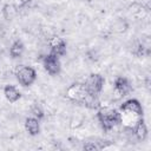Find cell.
<instances>
[{"mask_svg":"<svg viewBox=\"0 0 151 151\" xmlns=\"http://www.w3.org/2000/svg\"><path fill=\"white\" fill-rule=\"evenodd\" d=\"M66 97L74 101L85 105L88 109H98L100 106V101L98 99V94H93L87 91L84 84H72L66 90Z\"/></svg>","mask_w":151,"mask_h":151,"instance_id":"6da1fadb","label":"cell"},{"mask_svg":"<svg viewBox=\"0 0 151 151\" xmlns=\"http://www.w3.org/2000/svg\"><path fill=\"white\" fill-rule=\"evenodd\" d=\"M98 120L105 131L111 130L113 126L122 122V116L117 110L110 107H100L97 113Z\"/></svg>","mask_w":151,"mask_h":151,"instance_id":"7a4b0ae2","label":"cell"},{"mask_svg":"<svg viewBox=\"0 0 151 151\" xmlns=\"http://www.w3.org/2000/svg\"><path fill=\"white\" fill-rule=\"evenodd\" d=\"M37 78V73L34 68L29 66H21L17 72V79L22 86H29L34 83Z\"/></svg>","mask_w":151,"mask_h":151,"instance_id":"3957f363","label":"cell"},{"mask_svg":"<svg viewBox=\"0 0 151 151\" xmlns=\"http://www.w3.org/2000/svg\"><path fill=\"white\" fill-rule=\"evenodd\" d=\"M104 81L105 80H104L103 76H100L98 73H91L88 76V78L86 79L84 85H85V87L87 88L88 92H91L93 94H99V92L103 88Z\"/></svg>","mask_w":151,"mask_h":151,"instance_id":"277c9868","label":"cell"},{"mask_svg":"<svg viewBox=\"0 0 151 151\" xmlns=\"http://www.w3.org/2000/svg\"><path fill=\"white\" fill-rule=\"evenodd\" d=\"M42 64H44V68L51 76H57L60 72V61H59V58L55 57V55H53V54H51V53L44 58Z\"/></svg>","mask_w":151,"mask_h":151,"instance_id":"5b68a950","label":"cell"},{"mask_svg":"<svg viewBox=\"0 0 151 151\" xmlns=\"http://www.w3.org/2000/svg\"><path fill=\"white\" fill-rule=\"evenodd\" d=\"M50 46H51V54L58 58L66 53V42L59 37H53L50 40Z\"/></svg>","mask_w":151,"mask_h":151,"instance_id":"8992f818","label":"cell"},{"mask_svg":"<svg viewBox=\"0 0 151 151\" xmlns=\"http://www.w3.org/2000/svg\"><path fill=\"white\" fill-rule=\"evenodd\" d=\"M122 111H124L126 113H134L138 117H142L143 116L142 105L139 104V101L137 99H130V100L125 101L122 105Z\"/></svg>","mask_w":151,"mask_h":151,"instance_id":"52a82bcc","label":"cell"},{"mask_svg":"<svg viewBox=\"0 0 151 151\" xmlns=\"http://www.w3.org/2000/svg\"><path fill=\"white\" fill-rule=\"evenodd\" d=\"M114 88L120 96H125L131 91V86H130L127 79L124 77H118L114 80Z\"/></svg>","mask_w":151,"mask_h":151,"instance_id":"ba28073f","label":"cell"},{"mask_svg":"<svg viewBox=\"0 0 151 151\" xmlns=\"http://www.w3.org/2000/svg\"><path fill=\"white\" fill-rule=\"evenodd\" d=\"M25 129L31 136H37L40 132V125H39V119L35 117H29L25 120Z\"/></svg>","mask_w":151,"mask_h":151,"instance_id":"9c48e42d","label":"cell"},{"mask_svg":"<svg viewBox=\"0 0 151 151\" xmlns=\"http://www.w3.org/2000/svg\"><path fill=\"white\" fill-rule=\"evenodd\" d=\"M133 133L136 136V138L138 140H144L146 139L147 137V127H146V124L143 119H139L134 126V130H133Z\"/></svg>","mask_w":151,"mask_h":151,"instance_id":"30bf717a","label":"cell"},{"mask_svg":"<svg viewBox=\"0 0 151 151\" xmlns=\"http://www.w3.org/2000/svg\"><path fill=\"white\" fill-rule=\"evenodd\" d=\"M4 94H5L6 99L11 103H15L21 97V93L13 85H6L5 88H4Z\"/></svg>","mask_w":151,"mask_h":151,"instance_id":"8fae6325","label":"cell"},{"mask_svg":"<svg viewBox=\"0 0 151 151\" xmlns=\"http://www.w3.org/2000/svg\"><path fill=\"white\" fill-rule=\"evenodd\" d=\"M24 50H25V46H24L22 41L15 40L9 48V54L12 58H20L24 53Z\"/></svg>","mask_w":151,"mask_h":151,"instance_id":"7c38bea8","label":"cell"},{"mask_svg":"<svg viewBox=\"0 0 151 151\" xmlns=\"http://www.w3.org/2000/svg\"><path fill=\"white\" fill-rule=\"evenodd\" d=\"M17 13H18V9H17V7H15L14 5H12V4H7V5H5L4 8H2V14H4L5 19H7V20L13 19V18L17 15Z\"/></svg>","mask_w":151,"mask_h":151,"instance_id":"4fadbf2b","label":"cell"},{"mask_svg":"<svg viewBox=\"0 0 151 151\" xmlns=\"http://www.w3.org/2000/svg\"><path fill=\"white\" fill-rule=\"evenodd\" d=\"M129 28V25H127V22L124 20V19H117L113 24H112V29L114 31V32H117V33H123V32H125L126 29Z\"/></svg>","mask_w":151,"mask_h":151,"instance_id":"5bb4252c","label":"cell"},{"mask_svg":"<svg viewBox=\"0 0 151 151\" xmlns=\"http://www.w3.org/2000/svg\"><path fill=\"white\" fill-rule=\"evenodd\" d=\"M31 112H32L33 116L37 117L38 119H40V118L44 117V111H42V109H41V106H40L39 104H34V105L32 106V109H31Z\"/></svg>","mask_w":151,"mask_h":151,"instance_id":"9a60e30c","label":"cell"},{"mask_svg":"<svg viewBox=\"0 0 151 151\" xmlns=\"http://www.w3.org/2000/svg\"><path fill=\"white\" fill-rule=\"evenodd\" d=\"M99 149H101L100 145H98L97 143H92V142L86 143L84 145V150H99Z\"/></svg>","mask_w":151,"mask_h":151,"instance_id":"2e32d148","label":"cell"},{"mask_svg":"<svg viewBox=\"0 0 151 151\" xmlns=\"http://www.w3.org/2000/svg\"><path fill=\"white\" fill-rule=\"evenodd\" d=\"M20 2H21V5H27L31 2V0H20Z\"/></svg>","mask_w":151,"mask_h":151,"instance_id":"e0dca14e","label":"cell"}]
</instances>
